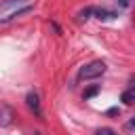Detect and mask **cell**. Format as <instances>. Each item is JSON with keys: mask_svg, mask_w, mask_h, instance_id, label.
<instances>
[{"mask_svg": "<svg viewBox=\"0 0 135 135\" xmlns=\"http://www.w3.org/2000/svg\"><path fill=\"white\" fill-rule=\"evenodd\" d=\"M101 74H105V63L97 59V61H91V63H86L84 68H80L78 78H80V80H89V78H97V76H101Z\"/></svg>", "mask_w": 135, "mask_h": 135, "instance_id": "6da1fadb", "label": "cell"}, {"mask_svg": "<svg viewBox=\"0 0 135 135\" xmlns=\"http://www.w3.org/2000/svg\"><path fill=\"white\" fill-rule=\"evenodd\" d=\"M25 4H30V2H27V0H2V2H0V19H2L4 15H8V13H13L15 8L25 6Z\"/></svg>", "mask_w": 135, "mask_h": 135, "instance_id": "7a4b0ae2", "label": "cell"}, {"mask_svg": "<svg viewBox=\"0 0 135 135\" xmlns=\"http://www.w3.org/2000/svg\"><path fill=\"white\" fill-rule=\"evenodd\" d=\"M25 103H27V108H30L36 116H42V110H40V97H38L36 91H30V93L25 95Z\"/></svg>", "mask_w": 135, "mask_h": 135, "instance_id": "3957f363", "label": "cell"}, {"mask_svg": "<svg viewBox=\"0 0 135 135\" xmlns=\"http://www.w3.org/2000/svg\"><path fill=\"white\" fill-rule=\"evenodd\" d=\"M13 122V110L6 105H0V127H8Z\"/></svg>", "mask_w": 135, "mask_h": 135, "instance_id": "277c9868", "label": "cell"}, {"mask_svg": "<svg viewBox=\"0 0 135 135\" xmlns=\"http://www.w3.org/2000/svg\"><path fill=\"white\" fill-rule=\"evenodd\" d=\"M91 15H95V17H97V19H101V21L116 19V13H112V11H108V8H93V11H91Z\"/></svg>", "mask_w": 135, "mask_h": 135, "instance_id": "5b68a950", "label": "cell"}, {"mask_svg": "<svg viewBox=\"0 0 135 135\" xmlns=\"http://www.w3.org/2000/svg\"><path fill=\"white\" fill-rule=\"evenodd\" d=\"M120 101H122V103H127V105H131V103L135 101V89H133V86H131V89H127V91L122 93Z\"/></svg>", "mask_w": 135, "mask_h": 135, "instance_id": "8992f818", "label": "cell"}, {"mask_svg": "<svg viewBox=\"0 0 135 135\" xmlns=\"http://www.w3.org/2000/svg\"><path fill=\"white\" fill-rule=\"evenodd\" d=\"M97 93H99V86H97V84H95V86H91V89H86V91H84V95H82V97H84V99H91V97H95V95H97Z\"/></svg>", "mask_w": 135, "mask_h": 135, "instance_id": "52a82bcc", "label": "cell"}, {"mask_svg": "<svg viewBox=\"0 0 135 135\" xmlns=\"http://www.w3.org/2000/svg\"><path fill=\"white\" fill-rule=\"evenodd\" d=\"M91 11H93V8H84V11H80V13H78V19H80V21H84V19H89V15H91Z\"/></svg>", "mask_w": 135, "mask_h": 135, "instance_id": "ba28073f", "label": "cell"}, {"mask_svg": "<svg viewBox=\"0 0 135 135\" xmlns=\"http://www.w3.org/2000/svg\"><path fill=\"white\" fill-rule=\"evenodd\" d=\"M97 135H114V131H112V129H99Z\"/></svg>", "mask_w": 135, "mask_h": 135, "instance_id": "9c48e42d", "label": "cell"}, {"mask_svg": "<svg viewBox=\"0 0 135 135\" xmlns=\"http://www.w3.org/2000/svg\"><path fill=\"white\" fill-rule=\"evenodd\" d=\"M116 2H118L122 8H127V6H129V0H116Z\"/></svg>", "mask_w": 135, "mask_h": 135, "instance_id": "30bf717a", "label": "cell"}]
</instances>
